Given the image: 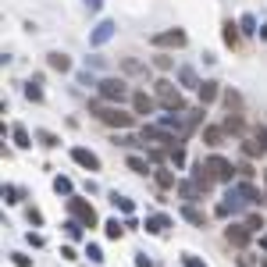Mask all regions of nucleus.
Listing matches in <instances>:
<instances>
[{"label": "nucleus", "instance_id": "1", "mask_svg": "<svg viewBox=\"0 0 267 267\" xmlns=\"http://www.w3.org/2000/svg\"><path fill=\"white\" fill-rule=\"evenodd\" d=\"M89 111H93L104 125H111V129H132V121H135L129 111H121V104H114V107H107V104H93Z\"/></svg>", "mask_w": 267, "mask_h": 267}, {"label": "nucleus", "instance_id": "2", "mask_svg": "<svg viewBox=\"0 0 267 267\" xmlns=\"http://www.w3.org/2000/svg\"><path fill=\"white\" fill-rule=\"evenodd\" d=\"M157 100H160V107H168L171 114H182L186 111V96H182V89H175L171 82H157Z\"/></svg>", "mask_w": 267, "mask_h": 267}, {"label": "nucleus", "instance_id": "3", "mask_svg": "<svg viewBox=\"0 0 267 267\" xmlns=\"http://www.w3.org/2000/svg\"><path fill=\"white\" fill-rule=\"evenodd\" d=\"M96 89H100V96H104L107 104H121V100H129V86H125L121 78H104V82H96Z\"/></svg>", "mask_w": 267, "mask_h": 267}, {"label": "nucleus", "instance_id": "4", "mask_svg": "<svg viewBox=\"0 0 267 267\" xmlns=\"http://www.w3.org/2000/svg\"><path fill=\"white\" fill-rule=\"evenodd\" d=\"M68 210H71V217H75V221H82L86 228H93V224H96V210H93L86 200L71 196V200H68Z\"/></svg>", "mask_w": 267, "mask_h": 267}, {"label": "nucleus", "instance_id": "5", "mask_svg": "<svg viewBox=\"0 0 267 267\" xmlns=\"http://www.w3.org/2000/svg\"><path fill=\"white\" fill-rule=\"evenodd\" d=\"M207 168H210L214 182H232V178H235V168H232V160H224V157H217V153L207 160Z\"/></svg>", "mask_w": 267, "mask_h": 267}, {"label": "nucleus", "instance_id": "6", "mask_svg": "<svg viewBox=\"0 0 267 267\" xmlns=\"http://www.w3.org/2000/svg\"><path fill=\"white\" fill-rule=\"evenodd\" d=\"M150 43H153V47H186V43H189V36H186L182 29H168V32H157Z\"/></svg>", "mask_w": 267, "mask_h": 267}, {"label": "nucleus", "instance_id": "7", "mask_svg": "<svg viewBox=\"0 0 267 267\" xmlns=\"http://www.w3.org/2000/svg\"><path fill=\"white\" fill-rule=\"evenodd\" d=\"M224 239H228L232 246L246 250V246H250V239H253V232H250V224H228V228H224Z\"/></svg>", "mask_w": 267, "mask_h": 267}, {"label": "nucleus", "instance_id": "8", "mask_svg": "<svg viewBox=\"0 0 267 267\" xmlns=\"http://www.w3.org/2000/svg\"><path fill=\"white\" fill-rule=\"evenodd\" d=\"M71 160H75V164H82L86 171H100V157H96L93 150H82V146H75V150H71Z\"/></svg>", "mask_w": 267, "mask_h": 267}, {"label": "nucleus", "instance_id": "9", "mask_svg": "<svg viewBox=\"0 0 267 267\" xmlns=\"http://www.w3.org/2000/svg\"><path fill=\"white\" fill-rule=\"evenodd\" d=\"M132 111L135 114H153L157 111V100L146 96V93H132Z\"/></svg>", "mask_w": 267, "mask_h": 267}, {"label": "nucleus", "instance_id": "10", "mask_svg": "<svg viewBox=\"0 0 267 267\" xmlns=\"http://www.w3.org/2000/svg\"><path fill=\"white\" fill-rule=\"evenodd\" d=\"M111 36H114V22H100V25H96V32L89 36V43H93V47H100V43H107Z\"/></svg>", "mask_w": 267, "mask_h": 267}, {"label": "nucleus", "instance_id": "11", "mask_svg": "<svg viewBox=\"0 0 267 267\" xmlns=\"http://www.w3.org/2000/svg\"><path fill=\"white\" fill-rule=\"evenodd\" d=\"M164 228H171V217L168 214H157V217H146V232H164Z\"/></svg>", "mask_w": 267, "mask_h": 267}, {"label": "nucleus", "instance_id": "12", "mask_svg": "<svg viewBox=\"0 0 267 267\" xmlns=\"http://www.w3.org/2000/svg\"><path fill=\"white\" fill-rule=\"evenodd\" d=\"M11 139H14V146H22V150L32 146V139H29V129H25V125H14V129H11Z\"/></svg>", "mask_w": 267, "mask_h": 267}, {"label": "nucleus", "instance_id": "13", "mask_svg": "<svg viewBox=\"0 0 267 267\" xmlns=\"http://www.w3.org/2000/svg\"><path fill=\"white\" fill-rule=\"evenodd\" d=\"M217 100V82H200V104H214Z\"/></svg>", "mask_w": 267, "mask_h": 267}, {"label": "nucleus", "instance_id": "14", "mask_svg": "<svg viewBox=\"0 0 267 267\" xmlns=\"http://www.w3.org/2000/svg\"><path fill=\"white\" fill-rule=\"evenodd\" d=\"M178 193H182V200H196V196H200V186H196V182H178Z\"/></svg>", "mask_w": 267, "mask_h": 267}, {"label": "nucleus", "instance_id": "15", "mask_svg": "<svg viewBox=\"0 0 267 267\" xmlns=\"http://www.w3.org/2000/svg\"><path fill=\"white\" fill-rule=\"evenodd\" d=\"M50 68L54 71H71V57L68 54H50Z\"/></svg>", "mask_w": 267, "mask_h": 267}, {"label": "nucleus", "instance_id": "16", "mask_svg": "<svg viewBox=\"0 0 267 267\" xmlns=\"http://www.w3.org/2000/svg\"><path fill=\"white\" fill-rule=\"evenodd\" d=\"M203 139H207V146H221V142H224V132L210 125V129H203Z\"/></svg>", "mask_w": 267, "mask_h": 267}, {"label": "nucleus", "instance_id": "17", "mask_svg": "<svg viewBox=\"0 0 267 267\" xmlns=\"http://www.w3.org/2000/svg\"><path fill=\"white\" fill-rule=\"evenodd\" d=\"M235 189L242 193V200H246V203H257V200H260V193H257V189H253L250 182H242V186H235Z\"/></svg>", "mask_w": 267, "mask_h": 267}, {"label": "nucleus", "instance_id": "18", "mask_svg": "<svg viewBox=\"0 0 267 267\" xmlns=\"http://www.w3.org/2000/svg\"><path fill=\"white\" fill-rule=\"evenodd\" d=\"M224 43H228V47L239 43V29H235V22H224Z\"/></svg>", "mask_w": 267, "mask_h": 267}, {"label": "nucleus", "instance_id": "19", "mask_svg": "<svg viewBox=\"0 0 267 267\" xmlns=\"http://www.w3.org/2000/svg\"><path fill=\"white\" fill-rule=\"evenodd\" d=\"M121 235H125V224H121L118 217H114V221H107V239H121Z\"/></svg>", "mask_w": 267, "mask_h": 267}, {"label": "nucleus", "instance_id": "20", "mask_svg": "<svg viewBox=\"0 0 267 267\" xmlns=\"http://www.w3.org/2000/svg\"><path fill=\"white\" fill-rule=\"evenodd\" d=\"M82 228H86V224H82V221H75V217H71V221H68V224H65L68 239H82Z\"/></svg>", "mask_w": 267, "mask_h": 267}, {"label": "nucleus", "instance_id": "21", "mask_svg": "<svg viewBox=\"0 0 267 267\" xmlns=\"http://www.w3.org/2000/svg\"><path fill=\"white\" fill-rule=\"evenodd\" d=\"M129 168H132V171H139V175H146V171H150V160H142V157H129Z\"/></svg>", "mask_w": 267, "mask_h": 267}, {"label": "nucleus", "instance_id": "22", "mask_svg": "<svg viewBox=\"0 0 267 267\" xmlns=\"http://www.w3.org/2000/svg\"><path fill=\"white\" fill-rule=\"evenodd\" d=\"M54 193H61V196H71V178H54Z\"/></svg>", "mask_w": 267, "mask_h": 267}, {"label": "nucleus", "instance_id": "23", "mask_svg": "<svg viewBox=\"0 0 267 267\" xmlns=\"http://www.w3.org/2000/svg\"><path fill=\"white\" fill-rule=\"evenodd\" d=\"M25 96H29L32 104H39V100H43V89H39V82H29V86H25Z\"/></svg>", "mask_w": 267, "mask_h": 267}, {"label": "nucleus", "instance_id": "24", "mask_svg": "<svg viewBox=\"0 0 267 267\" xmlns=\"http://www.w3.org/2000/svg\"><path fill=\"white\" fill-rule=\"evenodd\" d=\"M157 186L160 189H175V175L171 171H157Z\"/></svg>", "mask_w": 267, "mask_h": 267}, {"label": "nucleus", "instance_id": "25", "mask_svg": "<svg viewBox=\"0 0 267 267\" xmlns=\"http://www.w3.org/2000/svg\"><path fill=\"white\" fill-rule=\"evenodd\" d=\"M178 78H182L186 86H196V89H200V82H196V71H193V68H182V71H178Z\"/></svg>", "mask_w": 267, "mask_h": 267}, {"label": "nucleus", "instance_id": "26", "mask_svg": "<svg viewBox=\"0 0 267 267\" xmlns=\"http://www.w3.org/2000/svg\"><path fill=\"white\" fill-rule=\"evenodd\" d=\"M114 207H118V210H125V214H132V210H135V203L129 200V196H118V193H114Z\"/></svg>", "mask_w": 267, "mask_h": 267}, {"label": "nucleus", "instance_id": "27", "mask_svg": "<svg viewBox=\"0 0 267 267\" xmlns=\"http://www.w3.org/2000/svg\"><path fill=\"white\" fill-rule=\"evenodd\" d=\"M171 164H175V168L186 164V150H182V146H171Z\"/></svg>", "mask_w": 267, "mask_h": 267}, {"label": "nucleus", "instance_id": "28", "mask_svg": "<svg viewBox=\"0 0 267 267\" xmlns=\"http://www.w3.org/2000/svg\"><path fill=\"white\" fill-rule=\"evenodd\" d=\"M86 257H89V260H96V264H100V260H104V250H100V246H96V242H89V246H86Z\"/></svg>", "mask_w": 267, "mask_h": 267}, {"label": "nucleus", "instance_id": "29", "mask_svg": "<svg viewBox=\"0 0 267 267\" xmlns=\"http://www.w3.org/2000/svg\"><path fill=\"white\" fill-rule=\"evenodd\" d=\"M182 214H186V221H193V224H203V214L196 210V207H186Z\"/></svg>", "mask_w": 267, "mask_h": 267}, {"label": "nucleus", "instance_id": "30", "mask_svg": "<svg viewBox=\"0 0 267 267\" xmlns=\"http://www.w3.org/2000/svg\"><path fill=\"white\" fill-rule=\"evenodd\" d=\"M242 32H260V29H257V18H253V14H242Z\"/></svg>", "mask_w": 267, "mask_h": 267}, {"label": "nucleus", "instance_id": "31", "mask_svg": "<svg viewBox=\"0 0 267 267\" xmlns=\"http://www.w3.org/2000/svg\"><path fill=\"white\" fill-rule=\"evenodd\" d=\"M11 260H14V267H32V260L25 253H11Z\"/></svg>", "mask_w": 267, "mask_h": 267}, {"label": "nucleus", "instance_id": "32", "mask_svg": "<svg viewBox=\"0 0 267 267\" xmlns=\"http://www.w3.org/2000/svg\"><path fill=\"white\" fill-rule=\"evenodd\" d=\"M246 224H250V232H260V228H264V217L253 214V217H246Z\"/></svg>", "mask_w": 267, "mask_h": 267}, {"label": "nucleus", "instance_id": "33", "mask_svg": "<svg viewBox=\"0 0 267 267\" xmlns=\"http://www.w3.org/2000/svg\"><path fill=\"white\" fill-rule=\"evenodd\" d=\"M182 264H186V267H207L200 257H193V253H186V257H182Z\"/></svg>", "mask_w": 267, "mask_h": 267}, {"label": "nucleus", "instance_id": "34", "mask_svg": "<svg viewBox=\"0 0 267 267\" xmlns=\"http://www.w3.org/2000/svg\"><path fill=\"white\" fill-rule=\"evenodd\" d=\"M39 139H43V146H57V135L54 132H39Z\"/></svg>", "mask_w": 267, "mask_h": 267}, {"label": "nucleus", "instance_id": "35", "mask_svg": "<svg viewBox=\"0 0 267 267\" xmlns=\"http://www.w3.org/2000/svg\"><path fill=\"white\" fill-rule=\"evenodd\" d=\"M4 193H7V203H18V189H14V186H7Z\"/></svg>", "mask_w": 267, "mask_h": 267}, {"label": "nucleus", "instance_id": "36", "mask_svg": "<svg viewBox=\"0 0 267 267\" xmlns=\"http://www.w3.org/2000/svg\"><path fill=\"white\" fill-rule=\"evenodd\" d=\"M153 65L160 68V71H168V68H171V57H157V61H153Z\"/></svg>", "mask_w": 267, "mask_h": 267}, {"label": "nucleus", "instance_id": "37", "mask_svg": "<svg viewBox=\"0 0 267 267\" xmlns=\"http://www.w3.org/2000/svg\"><path fill=\"white\" fill-rule=\"evenodd\" d=\"M135 267H153V264H150V257H142V253H139V257H135Z\"/></svg>", "mask_w": 267, "mask_h": 267}, {"label": "nucleus", "instance_id": "38", "mask_svg": "<svg viewBox=\"0 0 267 267\" xmlns=\"http://www.w3.org/2000/svg\"><path fill=\"white\" fill-rule=\"evenodd\" d=\"M86 7H89V11H100V7H104V0H86Z\"/></svg>", "mask_w": 267, "mask_h": 267}, {"label": "nucleus", "instance_id": "39", "mask_svg": "<svg viewBox=\"0 0 267 267\" xmlns=\"http://www.w3.org/2000/svg\"><path fill=\"white\" fill-rule=\"evenodd\" d=\"M260 267H267V257H264V264H260Z\"/></svg>", "mask_w": 267, "mask_h": 267}, {"label": "nucleus", "instance_id": "40", "mask_svg": "<svg viewBox=\"0 0 267 267\" xmlns=\"http://www.w3.org/2000/svg\"><path fill=\"white\" fill-rule=\"evenodd\" d=\"M264 142H267V132H264Z\"/></svg>", "mask_w": 267, "mask_h": 267}]
</instances>
